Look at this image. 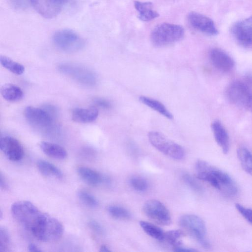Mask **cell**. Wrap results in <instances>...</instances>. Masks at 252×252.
<instances>
[{
  "instance_id": "cell-22",
  "label": "cell",
  "mask_w": 252,
  "mask_h": 252,
  "mask_svg": "<svg viewBox=\"0 0 252 252\" xmlns=\"http://www.w3.org/2000/svg\"><path fill=\"white\" fill-rule=\"evenodd\" d=\"M38 170L44 175L52 176L58 179L63 177L61 170L52 163L43 159H39L36 162Z\"/></svg>"
},
{
  "instance_id": "cell-1",
  "label": "cell",
  "mask_w": 252,
  "mask_h": 252,
  "mask_svg": "<svg viewBox=\"0 0 252 252\" xmlns=\"http://www.w3.org/2000/svg\"><path fill=\"white\" fill-rule=\"evenodd\" d=\"M11 212L15 219L40 241L54 242L63 234V227L58 219L43 212L29 201L14 202L11 205Z\"/></svg>"
},
{
  "instance_id": "cell-17",
  "label": "cell",
  "mask_w": 252,
  "mask_h": 252,
  "mask_svg": "<svg viewBox=\"0 0 252 252\" xmlns=\"http://www.w3.org/2000/svg\"><path fill=\"white\" fill-rule=\"evenodd\" d=\"M97 109L91 107L87 108H77L72 112V119L79 123H89L94 121L97 118Z\"/></svg>"
},
{
  "instance_id": "cell-26",
  "label": "cell",
  "mask_w": 252,
  "mask_h": 252,
  "mask_svg": "<svg viewBox=\"0 0 252 252\" xmlns=\"http://www.w3.org/2000/svg\"><path fill=\"white\" fill-rule=\"evenodd\" d=\"M1 64L7 70L16 75H21L25 71V67L21 63L16 62L8 57L0 56Z\"/></svg>"
},
{
  "instance_id": "cell-21",
  "label": "cell",
  "mask_w": 252,
  "mask_h": 252,
  "mask_svg": "<svg viewBox=\"0 0 252 252\" xmlns=\"http://www.w3.org/2000/svg\"><path fill=\"white\" fill-rule=\"evenodd\" d=\"M1 94L5 100L11 102L20 100L23 97V92L21 88L12 84L3 85L1 89Z\"/></svg>"
},
{
  "instance_id": "cell-32",
  "label": "cell",
  "mask_w": 252,
  "mask_h": 252,
  "mask_svg": "<svg viewBox=\"0 0 252 252\" xmlns=\"http://www.w3.org/2000/svg\"><path fill=\"white\" fill-rule=\"evenodd\" d=\"M185 182L194 191L201 192L203 190L202 186L189 174H185L183 176Z\"/></svg>"
},
{
  "instance_id": "cell-24",
  "label": "cell",
  "mask_w": 252,
  "mask_h": 252,
  "mask_svg": "<svg viewBox=\"0 0 252 252\" xmlns=\"http://www.w3.org/2000/svg\"><path fill=\"white\" fill-rule=\"evenodd\" d=\"M237 157L243 169L252 176V153L246 148L241 147L237 151Z\"/></svg>"
},
{
  "instance_id": "cell-27",
  "label": "cell",
  "mask_w": 252,
  "mask_h": 252,
  "mask_svg": "<svg viewBox=\"0 0 252 252\" xmlns=\"http://www.w3.org/2000/svg\"><path fill=\"white\" fill-rule=\"evenodd\" d=\"M107 210L110 216L116 219L127 220L131 218L130 212L120 206L110 205L108 207Z\"/></svg>"
},
{
  "instance_id": "cell-34",
  "label": "cell",
  "mask_w": 252,
  "mask_h": 252,
  "mask_svg": "<svg viewBox=\"0 0 252 252\" xmlns=\"http://www.w3.org/2000/svg\"><path fill=\"white\" fill-rule=\"evenodd\" d=\"M90 228L95 233L99 235H102L104 233V229L102 226L96 221L91 220L89 222Z\"/></svg>"
},
{
  "instance_id": "cell-41",
  "label": "cell",
  "mask_w": 252,
  "mask_h": 252,
  "mask_svg": "<svg viewBox=\"0 0 252 252\" xmlns=\"http://www.w3.org/2000/svg\"><path fill=\"white\" fill-rule=\"evenodd\" d=\"M99 251L101 252H111V250L107 246L105 245H102L100 248Z\"/></svg>"
},
{
  "instance_id": "cell-36",
  "label": "cell",
  "mask_w": 252,
  "mask_h": 252,
  "mask_svg": "<svg viewBox=\"0 0 252 252\" xmlns=\"http://www.w3.org/2000/svg\"><path fill=\"white\" fill-rule=\"evenodd\" d=\"M12 4L17 8H24L26 7L29 0H10Z\"/></svg>"
},
{
  "instance_id": "cell-7",
  "label": "cell",
  "mask_w": 252,
  "mask_h": 252,
  "mask_svg": "<svg viewBox=\"0 0 252 252\" xmlns=\"http://www.w3.org/2000/svg\"><path fill=\"white\" fill-rule=\"evenodd\" d=\"M55 45L66 52H75L82 49L85 45L84 39L77 33L69 29L61 30L53 36Z\"/></svg>"
},
{
  "instance_id": "cell-2",
  "label": "cell",
  "mask_w": 252,
  "mask_h": 252,
  "mask_svg": "<svg viewBox=\"0 0 252 252\" xmlns=\"http://www.w3.org/2000/svg\"><path fill=\"white\" fill-rule=\"evenodd\" d=\"M197 178L207 182L212 186L228 196H233L238 192L235 181L223 171L202 160L195 165Z\"/></svg>"
},
{
  "instance_id": "cell-10",
  "label": "cell",
  "mask_w": 252,
  "mask_h": 252,
  "mask_svg": "<svg viewBox=\"0 0 252 252\" xmlns=\"http://www.w3.org/2000/svg\"><path fill=\"white\" fill-rule=\"evenodd\" d=\"M24 114L28 122L35 128L47 130L52 126V115L45 109L29 106L25 108Z\"/></svg>"
},
{
  "instance_id": "cell-4",
  "label": "cell",
  "mask_w": 252,
  "mask_h": 252,
  "mask_svg": "<svg viewBox=\"0 0 252 252\" xmlns=\"http://www.w3.org/2000/svg\"><path fill=\"white\" fill-rule=\"evenodd\" d=\"M225 94L231 103L245 110L252 112V89L246 82H232L227 87Z\"/></svg>"
},
{
  "instance_id": "cell-9",
  "label": "cell",
  "mask_w": 252,
  "mask_h": 252,
  "mask_svg": "<svg viewBox=\"0 0 252 252\" xmlns=\"http://www.w3.org/2000/svg\"><path fill=\"white\" fill-rule=\"evenodd\" d=\"M144 214L154 222L162 225H168L171 222L170 214L160 201L156 199L147 200L142 208Z\"/></svg>"
},
{
  "instance_id": "cell-19",
  "label": "cell",
  "mask_w": 252,
  "mask_h": 252,
  "mask_svg": "<svg viewBox=\"0 0 252 252\" xmlns=\"http://www.w3.org/2000/svg\"><path fill=\"white\" fill-rule=\"evenodd\" d=\"M134 5L138 11L139 19L143 21H151L159 16V14L153 9V4L150 2L135 0Z\"/></svg>"
},
{
  "instance_id": "cell-20",
  "label": "cell",
  "mask_w": 252,
  "mask_h": 252,
  "mask_svg": "<svg viewBox=\"0 0 252 252\" xmlns=\"http://www.w3.org/2000/svg\"><path fill=\"white\" fill-rule=\"evenodd\" d=\"M40 147L46 155L56 159H63L67 156L65 149L55 143L42 141L40 143Z\"/></svg>"
},
{
  "instance_id": "cell-8",
  "label": "cell",
  "mask_w": 252,
  "mask_h": 252,
  "mask_svg": "<svg viewBox=\"0 0 252 252\" xmlns=\"http://www.w3.org/2000/svg\"><path fill=\"white\" fill-rule=\"evenodd\" d=\"M58 69L62 73L81 84L92 86L96 82L95 74L84 66L72 63H63L59 65Z\"/></svg>"
},
{
  "instance_id": "cell-16",
  "label": "cell",
  "mask_w": 252,
  "mask_h": 252,
  "mask_svg": "<svg viewBox=\"0 0 252 252\" xmlns=\"http://www.w3.org/2000/svg\"><path fill=\"white\" fill-rule=\"evenodd\" d=\"M211 127L216 142L222 152L226 154L229 149V138L227 131L219 121H214Z\"/></svg>"
},
{
  "instance_id": "cell-33",
  "label": "cell",
  "mask_w": 252,
  "mask_h": 252,
  "mask_svg": "<svg viewBox=\"0 0 252 252\" xmlns=\"http://www.w3.org/2000/svg\"><path fill=\"white\" fill-rule=\"evenodd\" d=\"M235 208L245 219L252 225V209L236 203Z\"/></svg>"
},
{
  "instance_id": "cell-18",
  "label": "cell",
  "mask_w": 252,
  "mask_h": 252,
  "mask_svg": "<svg viewBox=\"0 0 252 252\" xmlns=\"http://www.w3.org/2000/svg\"><path fill=\"white\" fill-rule=\"evenodd\" d=\"M77 172L80 177L90 185L96 186L108 181L99 172L87 167L79 166L77 169Z\"/></svg>"
},
{
  "instance_id": "cell-6",
  "label": "cell",
  "mask_w": 252,
  "mask_h": 252,
  "mask_svg": "<svg viewBox=\"0 0 252 252\" xmlns=\"http://www.w3.org/2000/svg\"><path fill=\"white\" fill-rule=\"evenodd\" d=\"M148 138L151 144L159 151L175 159H181L185 156L184 149L178 144L158 131H151Z\"/></svg>"
},
{
  "instance_id": "cell-29",
  "label": "cell",
  "mask_w": 252,
  "mask_h": 252,
  "mask_svg": "<svg viewBox=\"0 0 252 252\" xmlns=\"http://www.w3.org/2000/svg\"><path fill=\"white\" fill-rule=\"evenodd\" d=\"M78 197L79 199L87 206L95 208L98 205L96 198L91 193L84 190H80L78 193Z\"/></svg>"
},
{
  "instance_id": "cell-31",
  "label": "cell",
  "mask_w": 252,
  "mask_h": 252,
  "mask_svg": "<svg viewBox=\"0 0 252 252\" xmlns=\"http://www.w3.org/2000/svg\"><path fill=\"white\" fill-rule=\"evenodd\" d=\"M129 184L136 190L144 191L148 188V183L143 178L139 177H133L129 180Z\"/></svg>"
},
{
  "instance_id": "cell-14",
  "label": "cell",
  "mask_w": 252,
  "mask_h": 252,
  "mask_svg": "<svg viewBox=\"0 0 252 252\" xmlns=\"http://www.w3.org/2000/svg\"><path fill=\"white\" fill-rule=\"evenodd\" d=\"M0 148L5 156L11 161H19L24 155V150L21 143L11 136H5L0 138Z\"/></svg>"
},
{
  "instance_id": "cell-25",
  "label": "cell",
  "mask_w": 252,
  "mask_h": 252,
  "mask_svg": "<svg viewBox=\"0 0 252 252\" xmlns=\"http://www.w3.org/2000/svg\"><path fill=\"white\" fill-rule=\"evenodd\" d=\"M140 225L148 235L158 241L164 240L165 233L158 226L150 222L141 221Z\"/></svg>"
},
{
  "instance_id": "cell-28",
  "label": "cell",
  "mask_w": 252,
  "mask_h": 252,
  "mask_svg": "<svg viewBox=\"0 0 252 252\" xmlns=\"http://www.w3.org/2000/svg\"><path fill=\"white\" fill-rule=\"evenodd\" d=\"M184 235L181 230H170L165 233L164 240L175 248L181 246V239Z\"/></svg>"
},
{
  "instance_id": "cell-40",
  "label": "cell",
  "mask_w": 252,
  "mask_h": 252,
  "mask_svg": "<svg viewBox=\"0 0 252 252\" xmlns=\"http://www.w3.org/2000/svg\"><path fill=\"white\" fill-rule=\"evenodd\" d=\"M247 83L252 89V75H249L247 76Z\"/></svg>"
},
{
  "instance_id": "cell-23",
  "label": "cell",
  "mask_w": 252,
  "mask_h": 252,
  "mask_svg": "<svg viewBox=\"0 0 252 252\" xmlns=\"http://www.w3.org/2000/svg\"><path fill=\"white\" fill-rule=\"evenodd\" d=\"M139 100L143 104L157 111L166 118L169 119H173V115L160 101L145 96H140Z\"/></svg>"
},
{
  "instance_id": "cell-39",
  "label": "cell",
  "mask_w": 252,
  "mask_h": 252,
  "mask_svg": "<svg viewBox=\"0 0 252 252\" xmlns=\"http://www.w3.org/2000/svg\"><path fill=\"white\" fill-rule=\"evenodd\" d=\"M28 249L29 251H30V252H42V250L37 245H35L34 244H32V243L30 244L28 246Z\"/></svg>"
},
{
  "instance_id": "cell-3",
  "label": "cell",
  "mask_w": 252,
  "mask_h": 252,
  "mask_svg": "<svg viewBox=\"0 0 252 252\" xmlns=\"http://www.w3.org/2000/svg\"><path fill=\"white\" fill-rule=\"evenodd\" d=\"M184 34V28L180 25L162 23L153 29L151 34V39L154 45L161 47L179 41Z\"/></svg>"
},
{
  "instance_id": "cell-11",
  "label": "cell",
  "mask_w": 252,
  "mask_h": 252,
  "mask_svg": "<svg viewBox=\"0 0 252 252\" xmlns=\"http://www.w3.org/2000/svg\"><path fill=\"white\" fill-rule=\"evenodd\" d=\"M231 32L240 44L252 47V15L234 24Z\"/></svg>"
},
{
  "instance_id": "cell-5",
  "label": "cell",
  "mask_w": 252,
  "mask_h": 252,
  "mask_svg": "<svg viewBox=\"0 0 252 252\" xmlns=\"http://www.w3.org/2000/svg\"><path fill=\"white\" fill-rule=\"evenodd\" d=\"M180 225L205 249L210 248L206 239V227L203 220L199 217L192 214L181 216L179 220Z\"/></svg>"
},
{
  "instance_id": "cell-12",
  "label": "cell",
  "mask_w": 252,
  "mask_h": 252,
  "mask_svg": "<svg viewBox=\"0 0 252 252\" xmlns=\"http://www.w3.org/2000/svg\"><path fill=\"white\" fill-rule=\"evenodd\" d=\"M66 0H30L35 10L42 17L52 19L61 12Z\"/></svg>"
},
{
  "instance_id": "cell-35",
  "label": "cell",
  "mask_w": 252,
  "mask_h": 252,
  "mask_svg": "<svg viewBox=\"0 0 252 252\" xmlns=\"http://www.w3.org/2000/svg\"><path fill=\"white\" fill-rule=\"evenodd\" d=\"M94 102L97 106L105 109L110 108L111 106L109 101L103 98H96L94 100Z\"/></svg>"
},
{
  "instance_id": "cell-13",
  "label": "cell",
  "mask_w": 252,
  "mask_h": 252,
  "mask_svg": "<svg viewBox=\"0 0 252 252\" xmlns=\"http://www.w3.org/2000/svg\"><path fill=\"white\" fill-rule=\"evenodd\" d=\"M188 20L193 28L200 32L210 35H216L218 33L214 21L205 15L192 12L188 15Z\"/></svg>"
},
{
  "instance_id": "cell-15",
  "label": "cell",
  "mask_w": 252,
  "mask_h": 252,
  "mask_svg": "<svg viewBox=\"0 0 252 252\" xmlns=\"http://www.w3.org/2000/svg\"><path fill=\"white\" fill-rule=\"evenodd\" d=\"M210 58L213 65L222 72H229L235 65L232 58L220 49H213L210 53Z\"/></svg>"
},
{
  "instance_id": "cell-37",
  "label": "cell",
  "mask_w": 252,
  "mask_h": 252,
  "mask_svg": "<svg viewBox=\"0 0 252 252\" xmlns=\"http://www.w3.org/2000/svg\"><path fill=\"white\" fill-rule=\"evenodd\" d=\"M174 251L176 252H195L196 251V250L191 249V248H188L185 247H182L181 246L174 248Z\"/></svg>"
},
{
  "instance_id": "cell-30",
  "label": "cell",
  "mask_w": 252,
  "mask_h": 252,
  "mask_svg": "<svg viewBox=\"0 0 252 252\" xmlns=\"http://www.w3.org/2000/svg\"><path fill=\"white\" fill-rule=\"evenodd\" d=\"M10 237L7 230L4 227H0V252L9 251Z\"/></svg>"
},
{
  "instance_id": "cell-38",
  "label": "cell",
  "mask_w": 252,
  "mask_h": 252,
  "mask_svg": "<svg viewBox=\"0 0 252 252\" xmlns=\"http://www.w3.org/2000/svg\"><path fill=\"white\" fill-rule=\"evenodd\" d=\"M0 186L2 189H6L7 187L6 180L2 173L0 174Z\"/></svg>"
}]
</instances>
